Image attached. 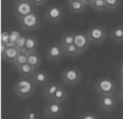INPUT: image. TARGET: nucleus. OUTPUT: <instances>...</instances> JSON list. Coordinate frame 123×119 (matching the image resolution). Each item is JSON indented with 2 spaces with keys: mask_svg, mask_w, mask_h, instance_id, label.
<instances>
[{
  "mask_svg": "<svg viewBox=\"0 0 123 119\" xmlns=\"http://www.w3.org/2000/svg\"><path fill=\"white\" fill-rule=\"evenodd\" d=\"M31 79L36 86H45L49 84V75L42 69H36L31 77Z\"/></svg>",
  "mask_w": 123,
  "mask_h": 119,
  "instance_id": "f8f14e48",
  "label": "nucleus"
},
{
  "mask_svg": "<svg viewBox=\"0 0 123 119\" xmlns=\"http://www.w3.org/2000/svg\"><path fill=\"white\" fill-rule=\"evenodd\" d=\"M61 86L62 85H60L59 83L57 82H51L49 83L48 85H46V87H45L44 91H43V94L48 99V101H51L52 100L53 95L55 94V92L58 91V89L60 88Z\"/></svg>",
  "mask_w": 123,
  "mask_h": 119,
  "instance_id": "4468645a",
  "label": "nucleus"
},
{
  "mask_svg": "<svg viewBox=\"0 0 123 119\" xmlns=\"http://www.w3.org/2000/svg\"><path fill=\"white\" fill-rule=\"evenodd\" d=\"M27 38L28 36H26V35H21V37L18 40V41L16 42L15 43V47L17 49H18L19 51L22 50V49H24L25 48V44H26V41H27Z\"/></svg>",
  "mask_w": 123,
  "mask_h": 119,
  "instance_id": "cd10ccee",
  "label": "nucleus"
},
{
  "mask_svg": "<svg viewBox=\"0 0 123 119\" xmlns=\"http://www.w3.org/2000/svg\"><path fill=\"white\" fill-rule=\"evenodd\" d=\"M63 17V10L59 6H51L46 11V18L52 23L59 22Z\"/></svg>",
  "mask_w": 123,
  "mask_h": 119,
  "instance_id": "9d476101",
  "label": "nucleus"
},
{
  "mask_svg": "<svg viewBox=\"0 0 123 119\" xmlns=\"http://www.w3.org/2000/svg\"><path fill=\"white\" fill-rule=\"evenodd\" d=\"M24 119H41L39 113L34 109H27L24 114Z\"/></svg>",
  "mask_w": 123,
  "mask_h": 119,
  "instance_id": "a878e982",
  "label": "nucleus"
},
{
  "mask_svg": "<svg viewBox=\"0 0 123 119\" xmlns=\"http://www.w3.org/2000/svg\"><path fill=\"white\" fill-rule=\"evenodd\" d=\"M28 64L37 69L41 64V56L37 52L31 53L28 55Z\"/></svg>",
  "mask_w": 123,
  "mask_h": 119,
  "instance_id": "a211bd4d",
  "label": "nucleus"
},
{
  "mask_svg": "<svg viewBox=\"0 0 123 119\" xmlns=\"http://www.w3.org/2000/svg\"><path fill=\"white\" fill-rule=\"evenodd\" d=\"M27 63H28V55L23 54V53H19L18 56L16 58V60L14 61V63H13V65L18 68V67H21V66L25 65Z\"/></svg>",
  "mask_w": 123,
  "mask_h": 119,
  "instance_id": "393cba45",
  "label": "nucleus"
},
{
  "mask_svg": "<svg viewBox=\"0 0 123 119\" xmlns=\"http://www.w3.org/2000/svg\"><path fill=\"white\" fill-rule=\"evenodd\" d=\"M19 53H20L19 50L17 49L16 47H8L6 49L5 52L1 55V56H2V59L6 61V62L14 63Z\"/></svg>",
  "mask_w": 123,
  "mask_h": 119,
  "instance_id": "ddd939ff",
  "label": "nucleus"
},
{
  "mask_svg": "<svg viewBox=\"0 0 123 119\" xmlns=\"http://www.w3.org/2000/svg\"><path fill=\"white\" fill-rule=\"evenodd\" d=\"M68 7L73 13L79 14L85 10L86 5L84 2H80V1H68Z\"/></svg>",
  "mask_w": 123,
  "mask_h": 119,
  "instance_id": "f3484780",
  "label": "nucleus"
},
{
  "mask_svg": "<svg viewBox=\"0 0 123 119\" xmlns=\"http://www.w3.org/2000/svg\"><path fill=\"white\" fill-rule=\"evenodd\" d=\"M120 75H123V62L121 63V66H120Z\"/></svg>",
  "mask_w": 123,
  "mask_h": 119,
  "instance_id": "c9c22d12",
  "label": "nucleus"
},
{
  "mask_svg": "<svg viewBox=\"0 0 123 119\" xmlns=\"http://www.w3.org/2000/svg\"><path fill=\"white\" fill-rule=\"evenodd\" d=\"M105 2L108 11H113L118 8V6L120 5L121 0H105Z\"/></svg>",
  "mask_w": 123,
  "mask_h": 119,
  "instance_id": "bb28decb",
  "label": "nucleus"
},
{
  "mask_svg": "<svg viewBox=\"0 0 123 119\" xmlns=\"http://www.w3.org/2000/svg\"><path fill=\"white\" fill-rule=\"evenodd\" d=\"M38 39L35 36H28L27 38V41H26L25 44V49L26 52L28 54H31V53L37 52V49H38Z\"/></svg>",
  "mask_w": 123,
  "mask_h": 119,
  "instance_id": "2eb2a0df",
  "label": "nucleus"
},
{
  "mask_svg": "<svg viewBox=\"0 0 123 119\" xmlns=\"http://www.w3.org/2000/svg\"><path fill=\"white\" fill-rule=\"evenodd\" d=\"M63 111V107L62 103H58L55 101H48L44 105V114L50 118H57L59 117Z\"/></svg>",
  "mask_w": 123,
  "mask_h": 119,
  "instance_id": "423d86ee",
  "label": "nucleus"
},
{
  "mask_svg": "<svg viewBox=\"0 0 123 119\" xmlns=\"http://www.w3.org/2000/svg\"><path fill=\"white\" fill-rule=\"evenodd\" d=\"M81 72L76 67H70L63 70L62 74V81L66 85H76L81 80Z\"/></svg>",
  "mask_w": 123,
  "mask_h": 119,
  "instance_id": "39448f33",
  "label": "nucleus"
},
{
  "mask_svg": "<svg viewBox=\"0 0 123 119\" xmlns=\"http://www.w3.org/2000/svg\"><path fill=\"white\" fill-rule=\"evenodd\" d=\"M63 55H64L63 46L62 45V43L59 42H53L50 44L46 52L47 58L52 62H57L61 60Z\"/></svg>",
  "mask_w": 123,
  "mask_h": 119,
  "instance_id": "0eeeda50",
  "label": "nucleus"
},
{
  "mask_svg": "<svg viewBox=\"0 0 123 119\" xmlns=\"http://www.w3.org/2000/svg\"><path fill=\"white\" fill-rule=\"evenodd\" d=\"M18 72L19 74L20 77H23V78H31L32 75L35 72V68L33 67H31L30 64H25L21 67H18Z\"/></svg>",
  "mask_w": 123,
  "mask_h": 119,
  "instance_id": "dca6fc26",
  "label": "nucleus"
},
{
  "mask_svg": "<svg viewBox=\"0 0 123 119\" xmlns=\"http://www.w3.org/2000/svg\"><path fill=\"white\" fill-rule=\"evenodd\" d=\"M119 98H120V100L123 102V88H121L120 91H119Z\"/></svg>",
  "mask_w": 123,
  "mask_h": 119,
  "instance_id": "72a5a7b5",
  "label": "nucleus"
},
{
  "mask_svg": "<svg viewBox=\"0 0 123 119\" xmlns=\"http://www.w3.org/2000/svg\"><path fill=\"white\" fill-rule=\"evenodd\" d=\"M80 119H98L94 113H86L80 117Z\"/></svg>",
  "mask_w": 123,
  "mask_h": 119,
  "instance_id": "c756f323",
  "label": "nucleus"
},
{
  "mask_svg": "<svg viewBox=\"0 0 123 119\" xmlns=\"http://www.w3.org/2000/svg\"><path fill=\"white\" fill-rule=\"evenodd\" d=\"M111 38L117 42H123V26H117L111 31Z\"/></svg>",
  "mask_w": 123,
  "mask_h": 119,
  "instance_id": "412c9836",
  "label": "nucleus"
},
{
  "mask_svg": "<svg viewBox=\"0 0 123 119\" xmlns=\"http://www.w3.org/2000/svg\"><path fill=\"white\" fill-rule=\"evenodd\" d=\"M117 90L116 82L109 78H99L96 83V91L99 96L101 95H113Z\"/></svg>",
  "mask_w": 123,
  "mask_h": 119,
  "instance_id": "f03ea898",
  "label": "nucleus"
},
{
  "mask_svg": "<svg viewBox=\"0 0 123 119\" xmlns=\"http://www.w3.org/2000/svg\"><path fill=\"white\" fill-rule=\"evenodd\" d=\"M95 0H84V3L86 6H91Z\"/></svg>",
  "mask_w": 123,
  "mask_h": 119,
  "instance_id": "2f4dec72",
  "label": "nucleus"
},
{
  "mask_svg": "<svg viewBox=\"0 0 123 119\" xmlns=\"http://www.w3.org/2000/svg\"><path fill=\"white\" fill-rule=\"evenodd\" d=\"M98 104L104 111H112L117 107L118 101L114 95H101L99 96Z\"/></svg>",
  "mask_w": 123,
  "mask_h": 119,
  "instance_id": "6e6552de",
  "label": "nucleus"
},
{
  "mask_svg": "<svg viewBox=\"0 0 123 119\" xmlns=\"http://www.w3.org/2000/svg\"><path fill=\"white\" fill-rule=\"evenodd\" d=\"M61 43L63 47H66L74 44V34L71 33V32H68V33L63 34L62 36Z\"/></svg>",
  "mask_w": 123,
  "mask_h": 119,
  "instance_id": "4be33fe9",
  "label": "nucleus"
},
{
  "mask_svg": "<svg viewBox=\"0 0 123 119\" xmlns=\"http://www.w3.org/2000/svg\"><path fill=\"white\" fill-rule=\"evenodd\" d=\"M21 35H22V34H21L18 31H17V30L10 31V42L6 45V48H8V47H15L16 42L20 38Z\"/></svg>",
  "mask_w": 123,
  "mask_h": 119,
  "instance_id": "b1692460",
  "label": "nucleus"
},
{
  "mask_svg": "<svg viewBox=\"0 0 123 119\" xmlns=\"http://www.w3.org/2000/svg\"><path fill=\"white\" fill-rule=\"evenodd\" d=\"M0 41L2 44L6 45L9 42H10V31H5L1 32V36H0Z\"/></svg>",
  "mask_w": 123,
  "mask_h": 119,
  "instance_id": "c85d7f7f",
  "label": "nucleus"
},
{
  "mask_svg": "<svg viewBox=\"0 0 123 119\" xmlns=\"http://www.w3.org/2000/svg\"><path fill=\"white\" fill-rule=\"evenodd\" d=\"M86 34L91 42L95 44H101L107 37V31L104 27L95 24L87 30Z\"/></svg>",
  "mask_w": 123,
  "mask_h": 119,
  "instance_id": "20e7f679",
  "label": "nucleus"
},
{
  "mask_svg": "<svg viewBox=\"0 0 123 119\" xmlns=\"http://www.w3.org/2000/svg\"><path fill=\"white\" fill-rule=\"evenodd\" d=\"M34 6L31 2H25V3H18L15 4L14 7V13L18 18V20L25 17V16L34 12Z\"/></svg>",
  "mask_w": 123,
  "mask_h": 119,
  "instance_id": "1a4fd4ad",
  "label": "nucleus"
},
{
  "mask_svg": "<svg viewBox=\"0 0 123 119\" xmlns=\"http://www.w3.org/2000/svg\"><path fill=\"white\" fill-rule=\"evenodd\" d=\"M63 50H64V55H66L67 56L71 57L78 56L83 53L74 43L72 44V45H69V46L63 47Z\"/></svg>",
  "mask_w": 123,
  "mask_h": 119,
  "instance_id": "aec40b11",
  "label": "nucleus"
},
{
  "mask_svg": "<svg viewBox=\"0 0 123 119\" xmlns=\"http://www.w3.org/2000/svg\"><path fill=\"white\" fill-rule=\"evenodd\" d=\"M74 44L82 52H84L86 49L88 48L90 42H91L88 36H87V34L85 33V32H82V31L74 32Z\"/></svg>",
  "mask_w": 123,
  "mask_h": 119,
  "instance_id": "9b49d317",
  "label": "nucleus"
},
{
  "mask_svg": "<svg viewBox=\"0 0 123 119\" xmlns=\"http://www.w3.org/2000/svg\"><path fill=\"white\" fill-rule=\"evenodd\" d=\"M120 84H121V87L123 88V75H120Z\"/></svg>",
  "mask_w": 123,
  "mask_h": 119,
  "instance_id": "f704fd0d",
  "label": "nucleus"
},
{
  "mask_svg": "<svg viewBox=\"0 0 123 119\" xmlns=\"http://www.w3.org/2000/svg\"><path fill=\"white\" fill-rule=\"evenodd\" d=\"M67 98H68V92H67V91L62 86H61L60 88L58 89V91L55 92V94L53 95L51 101H55V102H58V103H62Z\"/></svg>",
  "mask_w": 123,
  "mask_h": 119,
  "instance_id": "6ab92c4d",
  "label": "nucleus"
},
{
  "mask_svg": "<svg viewBox=\"0 0 123 119\" xmlns=\"http://www.w3.org/2000/svg\"><path fill=\"white\" fill-rule=\"evenodd\" d=\"M19 24L25 31H36L41 27V20L36 12H32L29 15L19 19Z\"/></svg>",
  "mask_w": 123,
  "mask_h": 119,
  "instance_id": "7ed1b4c3",
  "label": "nucleus"
},
{
  "mask_svg": "<svg viewBox=\"0 0 123 119\" xmlns=\"http://www.w3.org/2000/svg\"><path fill=\"white\" fill-rule=\"evenodd\" d=\"M15 4H18V3H25V2H31V0H14Z\"/></svg>",
  "mask_w": 123,
  "mask_h": 119,
  "instance_id": "473e14b6",
  "label": "nucleus"
},
{
  "mask_svg": "<svg viewBox=\"0 0 123 119\" xmlns=\"http://www.w3.org/2000/svg\"><path fill=\"white\" fill-rule=\"evenodd\" d=\"M31 3L33 6L40 7V6L44 5V4L46 3V0H31Z\"/></svg>",
  "mask_w": 123,
  "mask_h": 119,
  "instance_id": "7c9ffc66",
  "label": "nucleus"
},
{
  "mask_svg": "<svg viewBox=\"0 0 123 119\" xmlns=\"http://www.w3.org/2000/svg\"><path fill=\"white\" fill-rule=\"evenodd\" d=\"M91 7H93L94 10L98 11V12H106V11H108L105 0H95L93 2V4L91 5Z\"/></svg>",
  "mask_w": 123,
  "mask_h": 119,
  "instance_id": "5701e85b",
  "label": "nucleus"
},
{
  "mask_svg": "<svg viewBox=\"0 0 123 119\" xmlns=\"http://www.w3.org/2000/svg\"><path fill=\"white\" fill-rule=\"evenodd\" d=\"M67 1H80V2H84V0H67Z\"/></svg>",
  "mask_w": 123,
  "mask_h": 119,
  "instance_id": "e433bc0d",
  "label": "nucleus"
},
{
  "mask_svg": "<svg viewBox=\"0 0 123 119\" xmlns=\"http://www.w3.org/2000/svg\"><path fill=\"white\" fill-rule=\"evenodd\" d=\"M35 86L36 85L33 83L31 78L20 77L14 84L13 91L19 98H29L34 92Z\"/></svg>",
  "mask_w": 123,
  "mask_h": 119,
  "instance_id": "f257e3e1",
  "label": "nucleus"
}]
</instances>
